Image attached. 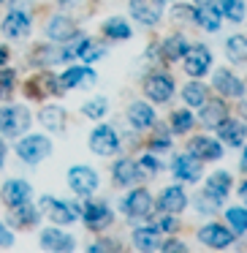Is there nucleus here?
Segmentation results:
<instances>
[{
  "mask_svg": "<svg viewBox=\"0 0 247 253\" xmlns=\"http://www.w3.org/2000/svg\"><path fill=\"white\" fill-rule=\"evenodd\" d=\"M239 166H242V171H247V147H245V153H242V161H239Z\"/></svg>",
  "mask_w": 247,
  "mask_h": 253,
  "instance_id": "864d4df0",
  "label": "nucleus"
},
{
  "mask_svg": "<svg viewBox=\"0 0 247 253\" xmlns=\"http://www.w3.org/2000/svg\"><path fill=\"white\" fill-rule=\"evenodd\" d=\"M30 112L25 106H6L0 109V133L6 136H22L25 131L30 128Z\"/></svg>",
  "mask_w": 247,
  "mask_h": 253,
  "instance_id": "20e7f679",
  "label": "nucleus"
},
{
  "mask_svg": "<svg viewBox=\"0 0 247 253\" xmlns=\"http://www.w3.org/2000/svg\"><path fill=\"white\" fill-rule=\"evenodd\" d=\"M17 87V71L14 68H0V98H8Z\"/></svg>",
  "mask_w": 247,
  "mask_h": 253,
  "instance_id": "a19ab883",
  "label": "nucleus"
},
{
  "mask_svg": "<svg viewBox=\"0 0 247 253\" xmlns=\"http://www.w3.org/2000/svg\"><path fill=\"white\" fill-rule=\"evenodd\" d=\"M0 30L6 39H25L30 36V14H25L22 8H11L0 22Z\"/></svg>",
  "mask_w": 247,
  "mask_h": 253,
  "instance_id": "f8f14e48",
  "label": "nucleus"
},
{
  "mask_svg": "<svg viewBox=\"0 0 247 253\" xmlns=\"http://www.w3.org/2000/svg\"><path fill=\"white\" fill-rule=\"evenodd\" d=\"M155 210V199L152 193L147 191V188H136V191H131L125 199H122V212L131 215L133 220L136 218H149Z\"/></svg>",
  "mask_w": 247,
  "mask_h": 253,
  "instance_id": "39448f33",
  "label": "nucleus"
},
{
  "mask_svg": "<svg viewBox=\"0 0 247 253\" xmlns=\"http://www.w3.org/2000/svg\"><path fill=\"white\" fill-rule=\"evenodd\" d=\"M196 3H209V0H196Z\"/></svg>",
  "mask_w": 247,
  "mask_h": 253,
  "instance_id": "6e6d98bb",
  "label": "nucleus"
},
{
  "mask_svg": "<svg viewBox=\"0 0 247 253\" xmlns=\"http://www.w3.org/2000/svg\"><path fill=\"white\" fill-rule=\"evenodd\" d=\"M212 87L217 90L220 95H225V98H242V95H245V82H242L236 74H231L228 68H220V71H214Z\"/></svg>",
  "mask_w": 247,
  "mask_h": 253,
  "instance_id": "ddd939ff",
  "label": "nucleus"
},
{
  "mask_svg": "<svg viewBox=\"0 0 247 253\" xmlns=\"http://www.w3.org/2000/svg\"><path fill=\"white\" fill-rule=\"evenodd\" d=\"M17 155L25 164H41L46 155H52V142L46 136H41V133H28L25 139H19Z\"/></svg>",
  "mask_w": 247,
  "mask_h": 253,
  "instance_id": "f03ea898",
  "label": "nucleus"
},
{
  "mask_svg": "<svg viewBox=\"0 0 247 253\" xmlns=\"http://www.w3.org/2000/svg\"><path fill=\"white\" fill-rule=\"evenodd\" d=\"M187 207V193L182 191L179 185H169L163 193H160L158 199V210L160 212H182V210Z\"/></svg>",
  "mask_w": 247,
  "mask_h": 253,
  "instance_id": "6ab92c4d",
  "label": "nucleus"
},
{
  "mask_svg": "<svg viewBox=\"0 0 247 253\" xmlns=\"http://www.w3.org/2000/svg\"><path fill=\"white\" fill-rule=\"evenodd\" d=\"M128 123H131L136 131H144V128H152L155 126V109L144 101H133L128 106Z\"/></svg>",
  "mask_w": 247,
  "mask_h": 253,
  "instance_id": "5701e85b",
  "label": "nucleus"
},
{
  "mask_svg": "<svg viewBox=\"0 0 247 253\" xmlns=\"http://www.w3.org/2000/svg\"><path fill=\"white\" fill-rule=\"evenodd\" d=\"M201 115H198V120H201V126L204 128H217L220 123L228 117V109H225V104L223 101H204L201 106Z\"/></svg>",
  "mask_w": 247,
  "mask_h": 253,
  "instance_id": "b1692460",
  "label": "nucleus"
},
{
  "mask_svg": "<svg viewBox=\"0 0 247 253\" xmlns=\"http://www.w3.org/2000/svg\"><path fill=\"white\" fill-rule=\"evenodd\" d=\"M158 251H163V253H185L187 251V245L185 242H179V240H169V242H163V245H158Z\"/></svg>",
  "mask_w": 247,
  "mask_h": 253,
  "instance_id": "de8ad7c7",
  "label": "nucleus"
},
{
  "mask_svg": "<svg viewBox=\"0 0 247 253\" xmlns=\"http://www.w3.org/2000/svg\"><path fill=\"white\" fill-rule=\"evenodd\" d=\"M11 220L17 226H33L35 220H38V215H41V210L38 207H33L30 202H25V204H19V207H11Z\"/></svg>",
  "mask_w": 247,
  "mask_h": 253,
  "instance_id": "72a5a7b5",
  "label": "nucleus"
},
{
  "mask_svg": "<svg viewBox=\"0 0 247 253\" xmlns=\"http://www.w3.org/2000/svg\"><path fill=\"white\" fill-rule=\"evenodd\" d=\"M106 112H109V101L104 95H95L93 101L82 104V115L90 117V120H101V117H106Z\"/></svg>",
  "mask_w": 247,
  "mask_h": 253,
  "instance_id": "4c0bfd02",
  "label": "nucleus"
},
{
  "mask_svg": "<svg viewBox=\"0 0 247 253\" xmlns=\"http://www.w3.org/2000/svg\"><path fill=\"white\" fill-rule=\"evenodd\" d=\"M190 49V44H187V39L182 33H174V36H169V39L160 44V52H163V57L166 60H182L185 57V52Z\"/></svg>",
  "mask_w": 247,
  "mask_h": 253,
  "instance_id": "c756f323",
  "label": "nucleus"
},
{
  "mask_svg": "<svg viewBox=\"0 0 247 253\" xmlns=\"http://www.w3.org/2000/svg\"><path fill=\"white\" fill-rule=\"evenodd\" d=\"M0 245H6V248L14 245V234H11V231H8L3 223H0Z\"/></svg>",
  "mask_w": 247,
  "mask_h": 253,
  "instance_id": "8fccbe9b",
  "label": "nucleus"
},
{
  "mask_svg": "<svg viewBox=\"0 0 247 253\" xmlns=\"http://www.w3.org/2000/svg\"><path fill=\"white\" fill-rule=\"evenodd\" d=\"M225 55L231 63H247V39L245 36H231L225 41Z\"/></svg>",
  "mask_w": 247,
  "mask_h": 253,
  "instance_id": "473e14b6",
  "label": "nucleus"
},
{
  "mask_svg": "<svg viewBox=\"0 0 247 253\" xmlns=\"http://www.w3.org/2000/svg\"><path fill=\"white\" fill-rule=\"evenodd\" d=\"M239 193H242V199H247V180L239 185Z\"/></svg>",
  "mask_w": 247,
  "mask_h": 253,
  "instance_id": "5fc2aeb1",
  "label": "nucleus"
},
{
  "mask_svg": "<svg viewBox=\"0 0 247 253\" xmlns=\"http://www.w3.org/2000/svg\"><path fill=\"white\" fill-rule=\"evenodd\" d=\"M198 240L207 248H228L231 242H234V231L225 229L223 223H207L198 231Z\"/></svg>",
  "mask_w": 247,
  "mask_h": 253,
  "instance_id": "2eb2a0df",
  "label": "nucleus"
},
{
  "mask_svg": "<svg viewBox=\"0 0 247 253\" xmlns=\"http://www.w3.org/2000/svg\"><path fill=\"white\" fill-rule=\"evenodd\" d=\"M245 212H247V207H245Z\"/></svg>",
  "mask_w": 247,
  "mask_h": 253,
  "instance_id": "bf43d9fd",
  "label": "nucleus"
},
{
  "mask_svg": "<svg viewBox=\"0 0 247 253\" xmlns=\"http://www.w3.org/2000/svg\"><path fill=\"white\" fill-rule=\"evenodd\" d=\"M101 30H104L106 39H114V41H128L133 36L131 25H128L125 19H120V17H109L104 25H101Z\"/></svg>",
  "mask_w": 247,
  "mask_h": 253,
  "instance_id": "7c9ffc66",
  "label": "nucleus"
},
{
  "mask_svg": "<svg viewBox=\"0 0 247 253\" xmlns=\"http://www.w3.org/2000/svg\"><path fill=\"white\" fill-rule=\"evenodd\" d=\"M90 150L98 155H114L120 150V133L111 126H98L90 133Z\"/></svg>",
  "mask_w": 247,
  "mask_h": 253,
  "instance_id": "1a4fd4ad",
  "label": "nucleus"
},
{
  "mask_svg": "<svg viewBox=\"0 0 247 253\" xmlns=\"http://www.w3.org/2000/svg\"><path fill=\"white\" fill-rule=\"evenodd\" d=\"M30 196H33V188H30V182H25V180H8L6 185H3V202H6L8 210L30 202Z\"/></svg>",
  "mask_w": 247,
  "mask_h": 253,
  "instance_id": "a211bd4d",
  "label": "nucleus"
},
{
  "mask_svg": "<svg viewBox=\"0 0 247 253\" xmlns=\"http://www.w3.org/2000/svg\"><path fill=\"white\" fill-rule=\"evenodd\" d=\"M217 207H220V204L214 202V199H209L207 193H201V196L196 199V210H198V212H204V215H212V212H217Z\"/></svg>",
  "mask_w": 247,
  "mask_h": 253,
  "instance_id": "c03bdc74",
  "label": "nucleus"
},
{
  "mask_svg": "<svg viewBox=\"0 0 247 253\" xmlns=\"http://www.w3.org/2000/svg\"><path fill=\"white\" fill-rule=\"evenodd\" d=\"M57 79H60V87H63V90L93 87V84L98 82V77H95L93 68H82V66H71V68H66V71H63Z\"/></svg>",
  "mask_w": 247,
  "mask_h": 253,
  "instance_id": "4468645a",
  "label": "nucleus"
},
{
  "mask_svg": "<svg viewBox=\"0 0 247 253\" xmlns=\"http://www.w3.org/2000/svg\"><path fill=\"white\" fill-rule=\"evenodd\" d=\"M185 74L193 79H201L204 74L212 68V52H209V46H190V49L185 52Z\"/></svg>",
  "mask_w": 247,
  "mask_h": 253,
  "instance_id": "6e6552de",
  "label": "nucleus"
},
{
  "mask_svg": "<svg viewBox=\"0 0 247 253\" xmlns=\"http://www.w3.org/2000/svg\"><path fill=\"white\" fill-rule=\"evenodd\" d=\"M163 8L166 0H131V17L141 25H158Z\"/></svg>",
  "mask_w": 247,
  "mask_h": 253,
  "instance_id": "9b49d317",
  "label": "nucleus"
},
{
  "mask_svg": "<svg viewBox=\"0 0 247 253\" xmlns=\"http://www.w3.org/2000/svg\"><path fill=\"white\" fill-rule=\"evenodd\" d=\"M245 128H247V123H245Z\"/></svg>",
  "mask_w": 247,
  "mask_h": 253,
  "instance_id": "052dcab7",
  "label": "nucleus"
},
{
  "mask_svg": "<svg viewBox=\"0 0 247 253\" xmlns=\"http://www.w3.org/2000/svg\"><path fill=\"white\" fill-rule=\"evenodd\" d=\"M106 55V46L101 41H93V39H79V46H76V57H82L84 63H93V60H101Z\"/></svg>",
  "mask_w": 247,
  "mask_h": 253,
  "instance_id": "2f4dec72",
  "label": "nucleus"
},
{
  "mask_svg": "<svg viewBox=\"0 0 247 253\" xmlns=\"http://www.w3.org/2000/svg\"><path fill=\"white\" fill-rule=\"evenodd\" d=\"M38 210L49 215V220L57 223V226H68V223H73V220H79V207L76 204L63 202V199H55V196H41Z\"/></svg>",
  "mask_w": 247,
  "mask_h": 253,
  "instance_id": "f257e3e1",
  "label": "nucleus"
},
{
  "mask_svg": "<svg viewBox=\"0 0 247 253\" xmlns=\"http://www.w3.org/2000/svg\"><path fill=\"white\" fill-rule=\"evenodd\" d=\"M133 245L139 251H158L160 245V229L158 226H139L133 231Z\"/></svg>",
  "mask_w": 247,
  "mask_h": 253,
  "instance_id": "c85d7f7f",
  "label": "nucleus"
},
{
  "mask_svg": "<svg viewBox=\"0 0 247 253\" xmlns=\"http://www.w3.org/2000/svg\"><path fill=\"white\" fill-rule=\"evenodd\" d=\"M28 93H30V98H44V95H49V93L60 95L63 87H60L57 74H38V77L28 84Z\"/></svg>",
  "mask_w": 247,
  "mask_h": 253,
  "instance_id": "aec40b11",
  "label": "nucleus"
},
{
  "mask_svg": "<svg viewBox=\"0 0 247 253\" xmlns=\"http://www.w3.org/2000/svg\"><path fill=\"white\" fill-rule=\"evenodd\" d=\"M174 19H193V8L185 6V3L174 6Z\"/></svg>",
  "mask_w": 247,
  "mask_h": 253,
  "instance_id": "09e8293b",
  "label": "nucleus"
},
{
  "mask_svg": "<svg viewBox=\"0 0 247 253\" xmlns=\"http://www.w3.org/2000/svg\"><path fill=\"white\" fill-rule=\"evenodd\" d=\"M68 188L76 196H90L98 188V171L90 166H71L68 169Z\"/></svg>",
  "mask_w": 247,
  "mask_h": 253,
  "instance_id": "423d86ee",
  "label": "nucleus"
},
{
  "mask_svg": "<svg viewBox=\"0 0 247 253\" xmlns=\"http://www.w3.org/2000/svg\"><path fill=\"white\" fill-rule=\"evenodd\" d=\"M38 120H41V126L46 128L49 133H60V131H66V109L63 106H44L41 109V115H38Z\"/></svg>",
  "mask_w": 247,
  "mask_h": 253,
  "instance_id": "bb28decb",
  "label": "nucleus"
},
{
  "mask_svg": "<svg viewBox=\"0 0 247 253\" xmlns=\"http://www.w3.org/2000/svg\"><path fill=\"white\" fill-rule=\"evenodd\" d=\"M79 218L87 223V229L101 231L114 220V215H111V210L106 207V202H84L82 207H79Z\"/></svg>",
  "mask_w": 247,
  "mask_h": 253,
  "instance_id": "0eeeda50",
  "label": "nucleus"
},
{
  "mask_svg": "<svg viewBox=\"0 0 247 253\" xmlns=\"http://www.w3.org/2000/svg\"><path fill=\"white\" fill-rule=\"evenodd\" d=\"M41 245L46 248V251H73V237L66 234V231L60 229H44L41 231Z\"/></svg>",
  "mask_w": 247,
  "mask_h": 253,
  "instance_id": "cd10ccee",
  "label": "nucleus"
},
{
  "mask_svg": "<svg viewBox=\"0 0 247 253\" xmlns=\"http://www.w3.org/2000/svg\"><path fill=\"white\" fill-rule=\"evenodd\" d=\"M11 57V52H8V46H3L0 44V66H6V60Z\"/></svg>",
  "mask_w": 247,
  "mask_h": 253,
  "instance_id": "603ef678",
  "label": "nucleus"
},
{
  "mask_svg": "<svg viewBox=\"0 0 247 253\" xmlns=\"http://www.w3.org/2000/svg\"><path fill=\"white\" fill-rule=\"evenodd\" d=\"M117 248H120V245H117L114 240H101V242H93L87 251L90 253H104V251H117Z\"/></svg>",
  "mask_w": 247,
  "mask_h": 253,
  "instance_id": "49530a36",
  "label": "nucleus"
},
{
  "mask_svg": "<svg viewBox=\"0 0 247 253\" xmlns=\"http://www.w3.org/2000/svg\"><path fill=\"white\" fill-rule=\"evenodd\" d=\"M158 229L160 231H169V234H171V231L179 229V220L174 218V212H163V218H158Z\"/></svg>",
  "mask_w": 247,
  "mask_h": 253,
  "instance_id": "a18cd8bd",
  "label": "nucleus"
},
{
  "mask_svg": "<svg viewBox=\"0 0 247 253\" xmlns=\"http://www.w3.org/2000/svg\"><path fill=\"white\" fill-rule=\"evenodd\" d=\"M144 95L152 104H169L174 95V79L163 71H152L144 77Z\"/></svg>",
  "mask_w": 247,
  "mask_h": 253,
  "instance_id": "7ed1b4c3",
  "label": "nucleus"
},
{
  "mask_svg": "<svg viewBox=\"0 0 247 253\" xmlns=\"http://www.w3.org/2000/svg\"><path fill=\"white\" fill-rule=\"evenodd\" d=\"M187 153H193L201 161H217L220 155H223V144H220L217 139H212V136H196V139H190V144H187Z\"/></svg>",
  "mask_w": 247,
  "mask_h": 253,
  "instance_id": "f3484780",
  "label": "nucleus"
},
{
  "mask_svg": "<svg viewBox=\"0 0 247 253\" xmlns=\"http://www.w3.org/2000/svg\"><path fill=\"white\" fill-rule=\"evenodd\" d=\"M139 164V169H141V174H158L160 169H163V164H160L155 155H144L141 161H136Z\"/></svg>",
  "mask_w": 247,
  "mask_h": 253,
  "instance_id": "37998d69",
  "label": "nucleus"
},
{
  "mask_svg": "<svg viewBox=\"0 0 247 253\" xmlns=\"http://www.w3.org/2000/svg\"><path fill=\"white\" fill-rule=\"evenodd\" d=\"M63 60V49H55V46H49V49H46V46H38V49H35V55L30 57V63H33V66H55V63H60Z\"/></svg>",
  "mask_w": 247,
  "mask_h": 253,
  "instance_id": "c9c22d12",
  "label": "nucleus"
},
{
  "mask_svg": "<svg viewBox=\"0 0 247 253\" xmlns=\"http://www.w3.org/2000/svg\"><path fill=\"white\" fill-rule=\"evenodd\" d=\"M225 220H228L239 234H245V231H247V212H245V207H228V210H225Z\"/></svg>",
  "mask_w": 247,
  "mask_h": 253,
  "instance_id": "ea45409f",
  "label": "nucleus"
},
{
  "mask_svg": "<svg viewBox=\"0 0 247 253\" xmlns=\"http://www.w3.org/2000/svg\"><path fill=\"white\" fill-rule=\"evenodd\" d=\"M57 3H68V0H57Z\"/></svg>",
  "mask_w": 247,
  "mask_h": 253,
  "instance_id": "4d7b16f0",
  "label": "nucleus"
},
{
  "mask_svg": "<svg viewBox=\"0 0 247 253\" xmlns=\"http://www.w3.org/2000/svg\"><path fill=\"white\" fill-rule=\"evenodd\" d=\"M204 193H207L209 199H214L217 204H223L225 196L231 193V174H228V171H214V174L207 180Z\"/></svg>",
  "mask_w": 247,
  "mask_h": 253,
  "instance_id": "393cba45",
  "label": "nucleus"
},
{
  "mask_svg": "<svg viewBox=\"0 0 247 253\" xmlns=\"http://www.w3.org/2000/svg\"><path fill=\"white\" fill-rule=\"evenodd\" d=\"M217 133L228 147H242V144H245V136H247V128H245V123L234 120V117H225L217 126Z\"/></svg>",
  "mask_w": 247,
  "mask_h": 253,
  "instance_id": "4be33fe9",
  "label": "nucleus"
},
{
  "mask_svg": "<svg viewBox=\"0 0 247 253\" xmlns=\"http://www.w3.org/2000/svg\"><path fill=\"white\" fill-rule=\"evenodd\" d=\"M220 14H223L225 19H231V22H242V19L247 17V6L245 0H220Z\"/></svg>",
  "mask_w": 247,
  "mask_h": 253,
  "instance_id": "f704fd0d",
  "label": "nucleus"
},
{
  "mask_svg": "<svg viewBox=\"0 0 247 253\" xmlns=\"http://www.w3.org/2000/svg\"><path fill=\"white\" fill-rule=\"evenodd\" d=\"M171 147V139H169V128L158 126V131H155V136L149 139V150H155V153H163V150Z\"/></svg>",
  "mask_w": 247,
  "mask_h": 253,
  "instance_id": "79ce46f5",
  "label": "nucleus"
},
{
  "mask_svg": "<svg viewBox=\"0 0 247 253\" xmlns=\"http://www.w3.org/2000/svg\"><path fill=\"white\" fill-rule=\"evenodd\" d=\"M193 123H196V117H193L187 109H176L174 115H171V131L174 133H187L193 128Z\"/></svg>",
  "mask_w": 247,
  "mask_h": 253,
  "instance_id": "58836bf2",
  "label": "nucleus"
},
{
  "mask_svg": "<svg viewBox=\"0 0 247 253\" xmlns=\"http://www.w3.org/2000/svg\"><path fill=\"white\" fill-rule=\"evenodd\" d=\"M171 169H174V177L182 182H198L201 180V171H204V161L196 158L193 153H182L174 158V164H171Z\"/></svg>",
  "mask_w": 247,
  "mask_h": 253,
  "instance_id": "9d476101",
  "label": "nucleus"
},
{
  "mask_svg": "<svg viewBox=\"0 0 247 253\" xmlns=\"http://www.w3.org/2000/svg\"><path fill=\"white\" fill-rule=\"evenodd\" d=\"M245 106H247V104H245Z\"/></svg>",
  "mask_w": 247,
  "mask_h": 253,
  "instance_id": "680f3d73",
  "label": "nucleus"
},
{
  "mask_svg": "<svg viewBox=\"0 0 247 253\" xmlns=\"http://www.w3.org/2000/svg\"><path fill=\"white\" fill-rule=\"evenodd\" d=\"M46 39L71 41V39H76V28H73V22L68 17H52L49 22H46Z\"/></svg>",
  "mask_w": 247,
  "mask_h": 253,
  "instance_id": "a878e982",
  "label": "nucleus"
},
{
  "mask_svg": "<svg viewBox=\"0 0 247 253\" xmlns=\"http://www.w3.org/2000/svg\"><path fill=\"white\" fill-rule=\"evenodd\" d=\"M0 3H6V0H0Z\"/></svg>",
  "mask_w": 247,
  "mask_h": 253,
  "instance_id": "13d9d810",
  "label": "nucleus"
},
{
  "mask_svg": "<svg viewBox=\"0 0 247 253\" xmlns=\"http://www.w3.org/2000/svg\"><path fill=\"white\" fill-rule=\"evenodd\" d=\"M182 98H185L187 106H201L207 101V87L201 82H187L182 87Z\"/></svg>",
  "mask_w": 247,
  "mask_h": 253,
  "instance_id": "e433bc0d",
  "label": "nucleus"
},
{
  "mask_svg": "<svg viewBox=\"0 0 247 253\" xmlns=\"http://www.w3.org/2000/svg\"><path fill=\"white\" fill-rule=\"evenodd\" d=\"M6 155H8V147H6V139H0V169L6 164Z\"/></svg>",
  "mask_w": 247,
  "mask_h": 253,
  "instance_id": "3c124183",
  "label": "nucleus"
},
{
  "mask_svg": "<svg viewBox=\"0 0 247 253\" xmlns=\"http://www.w3.org/2000/svg\"><path fill=\"white\" fill-rule=\"evenodd\" d=\"M193 22L201 30H207V33H214L220 28V22H223V14H220L217 6H212V0L209 3H198V8H193Z\"/></svg>",
  "mask_w": 247,
  "mask_h": 253,
  "instance_id": "dca6fc26",
  "label": "nucleus"
},
{
  "mask_svg": "<svg viewBox=\"0 0 247 253\" xmlns=\"http://www.w3.org/2000/svg\"><path fill=\"white\" fill-rule=\"evenodd\" d=\"M111 177H114L117 185H136V182L141 180V169H139L136 161L120 158L114 166H111Z\"/></svg>",
  "mask_w": 247,
  "mask_h": 253,
  "instance_id": "412c9836",
  "label": "nucleus"
}]
</instances>
